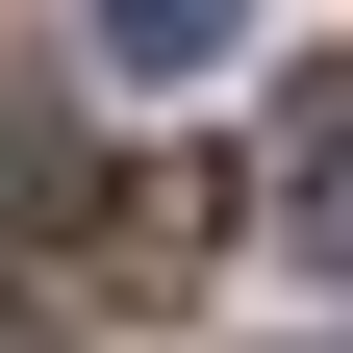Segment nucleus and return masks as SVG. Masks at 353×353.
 <instances>
[{
	"label": "nucleus",
	"mask_w": 353,
	"mask_h": 353,
	"mask_svg": "<svg viewBox=\"0 0 353 353\" xmlns=\"http://www.w3.org/2000/svg\"><path fill=\"white\" fill-rule=\"evenodd\" d=\"M76 26H101V76H202L228 51V0H76Z\"/></svg>",
	"instance_id": "f257e3e1"
},
{
	"label": "nucleus",
	"mask_w": 353,
	"mask_h": 353,
	"mask_svg": "<svg viewBox=\"0 0 353 353\" xmlns=\"http://www.w3.org/2000/svg\"><path fill=\"white\" fill-rule=\"evenodd\" d=\"M303 252L353 278V126H303Z\"/></svg>",
	"instance_id": "f03ea898"
},
{
	"label": "nucleus",
	"mask_w": 353,
	"mask_h": 353,
	"mask_svg": "<svg viewBox=\"0 0 353 353\" xmlns=\"http://www.w3.org/2000/svg\"><path fill=\"white\" fill-rule=\"evenodd\" d=\"M0 353H51V303H0Z\"/></svg>",
	"instance_id": "7ed1b4c3"
}]
</instances>
